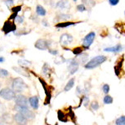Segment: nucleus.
I'll list each match as a JSON object with an SVG mask.
<instances>
[{"mask_svg":"<svg viewBox=\"0 0 125 125\" xmlns=\"http://www.w3.org/2000/svg\"><path fill=\"white\" fill-rule=\"evenodd\" d=\"M107 60V57L104 55H98L92 58L90 61L86 62V64L84 65V68L86 69H94V68H98L99 65H101L102 63H104Z\"/></svg>","mask_w":125,"mask_h":125,"instance_id":"obj_1","label":"nucleus"},{"mask_svg":"<svg viewBox=\"0 0 125 125\" xmlns=\"http://www.w3.org/2000/svg\"><path fill=\"white\" fill-rule=\"evenodd\" d=\"M26 88H27V85L21 78H13V81H12V90L15 94L16 93L20 94V93L23 92Z\"/></svg>","mask_w":125,"mask_h":125,"instance_id":"obj_2","label":"nucleus"},{"mask_svg":"<svg viewBox=\"0 0 125 125\" xmlns=\"http://www.w3.org/2000/svg\"><path fill=\"white\" fill-rule=\"evenodd\" d=\"M14 110H16L18 113H19V114H21L27 120H32V119H33L34 117H35L34 114L29 108H23V107L14 105Z\"/></svg>","mask_w":125,"mask_h":125,"instance_id":"obj_3","label":"nucleus"},{"mask_svg":"<svg viewBox=\"0 0 125 125\" xmlns=\"http://www.w3.org/2000/svg\"><path fill=\"white\" fill-rule=\"evenodd\" d=\"M15 96L16 94L9 88H4L0 90V97L2 98H3V99L8 100V101L14 99Z\"/></svg>","mask_w":125,"mask_h":125,"instance_id":"obj_4","label":"nucleus"},{"mask_svg":"<svg viewBox=\"0 0 125 125\" xmlns=\"http://www.w3.org/2000/svg\"><path fill=\"white\" fill-rule=\"evenodd\" d=\"M15 105L19 107H23V108H29V99L24 95L19 94L16 95L14 98Z\"/></svg>","mask_w":125,"mask_h":125,"instance_id":"obj_5","label":"nucleus"},{"mask_svg":"<svg viewBox=\"0 0 125 125\" xmlns=\"http://www.w3.org/2000/svg\"><path fill=\"white\" fill-rule=\"evenodd\" d=\"M96 34L94 32H90L88 34L84 37V39H83V46L85 48H89L90 46L92 45V43H94V39H95Z\"/></svg>","mask_w":125,"mask_h":125,"instance_id":"obj_6","label":"nucleus"},{"mask_svg":"<svg viewBox=\"0 0 125 125\" xmlns=\"http://www.w3.org/2000/svg\"><path fill=\"white\" fill-rule=\"evenodd\" d=\"M34 47L39 50H47L50 47V43L47 39H40L36 41V43H34Z\"/></svg>","mask_w":125,"mask_h":125,"instance_id":"obj_7","label":"nucleus"},{"mask_svg":"<svg viewBox=\"0 0 125 125\" xmlns=\"http://www.w3.org/2000/svg\"><path fill=\"white\" fill-rule=\"evenodd\" d=\"M73 36L69 33H62L60 36L59 43L62 46H68L73 42Z\"/></svg>","mask_w":125,"mask_h":125,"instance_id":"obj_8","label":"nucleus"},{"mask_svg":"<svg viewBox=\"0 0 125 125\" xmlns=\"http://www.w3.org/2000/svg\"><path fill=\"white\" fill-rule=\"evenodd\" d=\"M78 66H79V64H78V62L76 61L75 58H73V59H70L69 60V64H68V71H69V73L70 74L75 73L78 69Z\"/></svg>","mask_w":125,"mask_h":125,"instance_id":"obj_9","label":"nucleus"},{"mask_svg":"<svg viewBox=\"0 0 125 125\" xmlns=\"http://www.w3.org/2000/svg\"><path fill=\"white\" fill-rule=\"evenodd\" d=\"M13 119H14V121L19 125H27L28 124V120L21 114H19V113H17L13 116Z\"/></svg>","mask_w":125,"mask_h":125,"instance_id":"obj_10","label":"nucleus"},{"mask_svg":"<svg viewBox=\"0 0 125 125\" xmlns=\"http://www.w3.org/2000/svg\"><path fill=\"white\" fill-rule=\"evenodd\" d=\"M123 46L121 44H117L115 46H113V47H108L104 48V51L105 52H111V53H118L123 50Z\"/></svg>","mask_w":125,"mask_h":125,"instance_id":"obj_11","label":"nucleus"},{"mask_svg":"<svg viewBox=\"0 0 125 125\" xmlns=\"http://www.w3.org/2000/svg\"><path fill=\"white\" fill-rule=\"evenodd\" d=\"M29 104L33 109H38L39 108V98L37 96H32L29 98Z\"/></svg>","mask_w":125,"mask_h":125,"instance_id":"obj_12","label":"nucleus"},{"mask_svg":"<svg viewBox=\"0 0 125 125\" xmlns=\"http://www.w3.org/2000/svg\"><path fill=\"white\" fill-rule=\"evenodd\" d=\"M88 53H80L79 55H78V57L77 58H75V59H76V61L78 62V64H79V63H82V62H86L87 60H88Z\"/></svg>","mask_w":125,"mask_h":125,"instance_id":"obj_13","label":"nucleus"},{"mask_svg":"<svg viewBox=\"0 0 125 125\" xmlns=\"http://www.w3.org/2000/svg\"><path fill=\"white\" fill-rule=\"evenodd\" d=\"M56 8H59L60 9H66L67 8H69V3L68 2H64V1H60V2H58L55 5Z\"/></svg>","mask_w":125,"mask_h":125,"instance_id":"obj_14","label":"nucleus"},{"mask_svg":"<svg viewBox=\"0 0 125 125\" xmlns=\"http://www.w3.org/2000/svg\"><path fill=\"white\" fill-rule=\"evenodd\" d=\"M74 83H75V78H71V79H70L69 81L67 83L65 88H64V91H66V92L69 91V90L71 89L74 86Z\"/></svg>","mask_w":125,"mask_h":125,"instance_id":"obj_15","label":"nucleus"},{"mask_svg":"<svg viewBox=\"0 0 125 125\" xmlns=\"http://www.w3.org/2000/svg\"><path fill=\"white\" fill-rule=\"evenodd\" d=\"M36 13L39 16H45L46 15V10L41 5H38L36 8Z\"/></svg>","mask_w":125,"mask_h":125,"instance_id":"obj_16","label":"nucleus"},{"mask_svg":"<svg viewBox=\"0 0 125 125\" xmlns=\"http://www.w3.org/2000/svg\"><path fill=\"white\" fill-rule=\"evenodd\" d=\"M13 69H14L15 72H17L18 73L21 74V75L24 76V77H29V74L26 73V70H23V68H19L18 67H14L13 68Z\"/></svg>","mask_w":125,"mask_h":125,"instance_id":"obj_17","label":"nucleus"},{"mask_svg":"<svg viewBox=\"0 0 125 125\" xmlns=\"http://www.w3.org/2000/svg\"><path fill=\"white\" fill-rule=\"evenodd\" d=\"M75 23H73V22H65V23H58L56 25L57 28H67L69 27V26L74 25Z\"/></svg>","mask_w":125,"mask_h":125,"instance_id":"obj_18","label":"nucleus"},{"mask_svg":"<svg viewBox=\"0 0 125 125\" xmlns=\"http://www.w3.org/2000/svg\"><path fill=\"white\" fill-rule=\"evenodd\" d=\"M18 62H19V64L21 67H28V66H29L31 64V62L28 61L26 59H19Z\"/></svg>","mask_w":125,"mask_h":125,"instance_id":"obj_19","label":"nucleus"},{"mask_svg":"<svg viewBox=\"0 0 125 125\" xmlns=\"http://www.w3.org/2000/svg\"><path fill=\"white\" fill-rule=\"evenodd\" d=\"M72 17H71V15H70V14H68V13H61V14L58 15V19L65 21V20H69Z\"/></svg>","mask_w":125,"mask_h":125,"instance_id":"obj_20","label":"nucleus"},{"mask_svg":"<svg viewBox=\"0 0 125 125\" xmlns=\"http://www.w3.org/2000/svg\"><path fill=\"white\" fill-rule=\"evenodd\" d=\"M116 125H125V117L121 116L118 118H117L115 121Z\"/></svg>","mask_w":125,"mask_h":125,"instance_id":"obj_21","label":"nucleus"},{"mask_svg":"<svg viewBox=\"0 0 125 125\" xmlns=\"http://www.w3.org/2000/svg\"><path fill=\"white\" fill-rule=\"evenodd\" d=\"M113 101H114V99H113V98L110 95H106L104 98V103L105 104H112Z\"/></svg>","mask_w":125,"mask_h":125,"instance_id":"obj_22","label":"nucleus"},{"mask_svg":"<svg viewBox=\"0 0 125 125\" xmlns=\"http://www.w3.org/2000/svg\"><path fill=\"white\" fill-rule=\"evenodd\" d=\"M6 112V107L3 103H0V118L3 117V114H5Z\"/></svg>","mask_w":125,"mask_h":125,"instance_id":"obj_23","label":"nucleus"},{"mask_svg":"<svg viewBox=\"0 0 125 125\" xmlns=\"http://www.w3.org/2000/svg\"><path fill=\"white\" fill-rule=\"evenodd\" d=\"M90 106H91V108H92V109H93V110H94V111L98 110V108H99V105H98V102H96V101L92 102V103H91V104H90Z\"/></svg>","mask_w":125,"mask_h":125,"instance_id":"obj_24","label":"nucleus"},{"mask_svg":"<svg viewBox=\"0 0 125 125\" xmlns=\"http://www.w3.org/2000/svg\"><path fill=\"white\" fill-rule=\"evenodd\" d=\"M9 75V72L7 70L3 69V68H0V77L1 78H5Z\"/></svg>","mask_w":125,"mask_h":125,"instance_id":"obj_25","label":"nucleus"},{"mask_svg":"<svg viewBox=\"0 0 125 125\" xmlns=\"http://www.w3.org/2000/svg\"><path fill=\"white\" fill-rule=\"evenodd\" d=\"M110 90V87L108 84H104V86H103V92L104 93V94H108V92H109Z\"/></svg>","mask_w":125,"mask_h":125,"instance_id":"obj_26","label":"nucleus"},{"mask_svg":"<svg viewBox=\"0 0 125 125\" xmlns=\"http://www.w3.org/2000/svg\"><path fill=\"white\" fill-rule=\"evenodd\" d=\"M14 21L16 22V23H22L23 22V17L17 15V16H16V18L14 19Z\"/></svg>","mask_w":125,"mask_h":125,"instance_id":"obj_27","label":"nucleus"},{"mask_svg":"<svg viewBox=\"0 0 125 125\" xmlns=\"http://www.w3.org/2000/svg\"><path fill=\"white\" fill-rule=\"evenodd\" d=\"M77 9L79 12H84L86 11V7L84 6V4H78L77 6Z\"/></svg>","mask_w":125,"mask_h":125,"instance_id":"obj_28","label":"nucleus"},{"mask_svg":"<svg viewBox=\"0 0 125 125\" xmlns=\"http://www.w3.org/2000/svg\"><path fill=\"white\" fill-rule=\"evenodd\" d=\"M82 53H83L82 48H74V50H73V53L74 54H76V55H79V54Z\"/></svg>","mask_w":125,"mask_h":125,"instance_id":"obj_29","label":"nucleus"},{"mask_svg":"<svg viewBox=\"0 0 125 125\" xmlns=\"http://www.w3.org/2000/svg\"><path fill=\"white\" fill-rule=\"evenodd\" d=\"M48 69H49V66H48L47 63H45L43 65V73L44 74L48 73Z\"/></svg>","mask_w":125,"mask_h":125,"instance_id":"obj_30","label":"nucleus"},{"mask_svg":"<svg viewBox=\"0 0 125 125\" xmlns=\"http://www.w3.org/2000/svg\"><path fill=\"white\" fill-rule=\"evenodd\" d=\"M118 3H119V1H118V0H109V1H108V3H109L110 5H112V6L117 5Z\"/></svg>","mask_w":125,"mask_h":125,"instance_id":"obj_31","label":"nucleus"},{"mask_svg":"<svg viewBox=\"0 0 125 125\" xmlns=\"http://www.w3.org/2000/svg\"><path fill=\"white\" fill-rule=\"evenodd\" d=\"M48 52H49V53L53 54V55H57V54L58 53V51L56 49H48Z\"/></svg>","mask_w":125,"mask_h":125,"instance_id":"obj_32","label":"nucleus"},{"mask_svg":"<svg viewBox=\"0 0 125 125\" xmlns=\"http://www.w3.org/2000/svg\"><path fill=\"white\" fill-rule=\"evenodd\" d=\"M19 9H21V7H20V6H18V7H16V8H13V9H12V10H13V13H17L18 12L20 11Z\"/></svg>","mask_w":125,"mask_h":125,"instance_id":"obj_33","label":"nucleus"},{"mask_svg":"<svg viewBox=\"0 0 125 125\" xmlns=\"http://www.w3.org/2000/svg\"><path fill=\"white\" fill-rule=\"evenodd\" d=\"M4 3H5L6 5L9 6H9H11V5L13 4V3H14V2L12 1V0H11V1H4Z\"/></svg>","mask_w":125,"mask_h":125,"instance_id":"obj_34","label":"nucleus"},{"mask_svg":"<svg viewBox=\"0 0 125 125\" xmlns=\"http://www.w3.org/2000/svg\"><path fill=\"white\" fill-rule=\"evenodd\" d=\"M83 99H84V105L87 106V105H88V102H89V99H88V98L87 96L84 97Z\"/></svg>","mask_w":125,"mask_h":125,"instance_id":"obj_35","label":"nucleus"},{"mask_svg":"<svg viewBox=\"0 0 125 125\" xmlns=\"http://www.w3.org/2000/svg\"><path fill=\"white\" fill-rule=\"evenodd\" d=\"M42 24H43V26H45V27H48V24L46 20H43V21H42Z\"/></svg>","mask_w":125,"mask_h":125,"instance_id":"obj_36","label":"nucleus"},{"mask_svg":"<svg viewBox=\"0 0 125 125\" xmlns=\"http://www.w3.org/2000/svg\"><path fill=\"white\" fill-rule=\"evenodd\" d=\"M3 61H4V58H3V57H0V62H2Z\"/></svg>","mask_w":125,"mask_h":125,"instance_id":"obj_37","label":"nucleus"},{"mask_svg":"<svg viewBox=\"0 0 125 125\" xmlns=\"http://www.w3.org/2000/svg\"><path fill=\"white\" fill-rule=\"evenodd\" d=\"M0 125H7V124H6L5 123H3V122H1V123H0Z\"/></svg>","mask_w":125,"mask_h":125,"instance_id":"obj_38","label":"nucleus"},{"mask_svg":"<svg viewBox=\"0 0 125 125\" xmlns=\"http://www.w3.org/2000/svg\"><path fill=\"white\" fill-rule=\"evenodd\" d=\"M0 88H1V82H0Z\"/></svg>","mask_w":125,"mask_h":125,"instance_id":"obj_39","label":"nucleus"}]
</instances>
